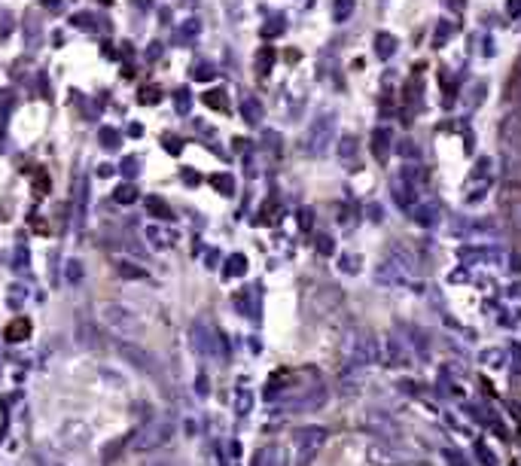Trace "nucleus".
I'll return each instance as SVG.
<instances>
[{"mask_svg":"<svg viewBox=\"0 0 521 466\" xmlns=\"http://www.w3.org/2000/svg\"><path fill=\"white\" fill-rule=\"evenodd\" d=\"M101 323H104L110 332H116L122 341L138 339L140 329H144L140 326V317L128 305H122V302H104V305H101Z\"/></svg>","mask_w":521,"mask_h":466,"instance_id":"obj_1","label":"nucleus"},{"mask_svg":"<svg viewBox=\"0 0 521 466\" xmlns=\"http://www.w3.org/2000/svg\"><path fill=\"white\" fill-rule=\"evenodd\" d=\"M326 445V430L320 427H308V430H299L296 433V466H308L318 451Z\"/></svg>","mask_w":521,"mask_h":466,"instance_id":"obj_2","label":"nucleus"},{"mask_svg":"<svg viewBox=\"0 0 521 466\" xmlns=\"http://www.w3.org/2000/svg\"><path fill=\"white\" fill-rule=\"evenodd\" d=\"M168 436H171V424L168 421H150V424H144V427L138 430V436H135V451H156V448H162V445L168 442Z\"/></svg>","mask_w":521,"mask_h":466,"instance_id":"obj_3","label":"nucleus"},{"mask_svg":"<svg viewBox=\"0 0 521 466\" xmlns=\"http://www.w3.org/2000/svg\"><path fill=\"white\" fill-rule=\"evenodd\" d=\"M330 137H332V119H330V116H320L318 123L311 125L305 147H308L311 156H323L326 149H330Z\"/></svg>","mask_w":521,"mask_h":466,"instance_id":"obj_4","label":"nucleus"},{"mask_svg":"<svg viewBox=\"0 0 521 466\" xmlns=\"http://www.w3.org/2000/svg\"><path fill=\"white\" fill-rule=\"evenodd\" d=\"M119 353H122V357H125V360H128L135 369H140V372H144V375H152V378H156V375H159V363L152 360V353H150V351L138 348V344L122 341V344H119Z\"/></svg>","mask_w":521,"mask_h":466,"instance_id":"obj_5","label":"nucleus"},{"mask_svg":"<svg viewBox=\"0 0 521 466\" xmlns=\"http://www.w3.org/2000/svg\"><path fill=\"white\" fill-rule=\"evenodd\" d=\"M58 439L65 442L67 448H79V445H86V439H89V427L83 421H67V424H61Z\"/></svg>","mask_w":521,"mask_h":466,"instance_id":"obj_6","label":"nucleus"},{"mask_svg":"<svg viewBox=\"0 0 521 466\" xmlns=\"http://www.w3.org/2000/svg\"><path fill=\"white\" fill-rule=\"evenodd\" d=\"M144 235H147V241L156 250H171L174 244H177V235H174L171 229H165V226H156V222H150V226L144 229Z\"/></svg>","mask_w":521,"mask_h":466,"instance_id":"obj_7","label":"nucleus"},{"mask_svg":"<svg viewBox=\"0 0 521 466\" xmlns=\"http://www.w3.org/2000/svg\"><path fill=\"white\" fill-rule=\"evenodd\" d=\"M375 351H378V348H375L372 339H360V344L354 348V360H357V363H372V360L378 357Z\"/></svg>","mask_w":521,"mask_h":466,"instance_id":"obj_8","label":"nucleus"},{"mask_svg":"<svg viewBox=\"0 0 521 466\" xmlns=\"http://www.w3.org/2000/svg\"><path fill=\"white\" fill-rule=\"evenodd\" d=\"M116 271H119V275H125V280H144V278H147L144 268H140V266H131V262H125V259L116 262Z\"/></svg>","mask_w":521,"mask_h":466,"instance_id":"obj_9","label":"nucleus"},{"mask_svg":"<svg viewBox=\"0 0 521 466\" xmlns=\"http://www.w3.org/2000/svg\"><path fill=\"white\" fill-rule=\"evenodd\" d=\"M28 320H16V323H9V329H6V339L9 341H22V339H28Z\"/></svg>","mask_w":521,"mask_h":466,"instance_id":"obj_10","label":"nucleus"},{"mask_svg":"<svg viewBox=\"0 0 521 466\" xmlns=\"http://www.w3.org/2000/svg\"><path fill=\"white\" fill-rule=\"evenodd\" d=\"M244 271H247V259L244 256H232L226 262V278H238V275H244Z\"/></svg>","mask_w":521,"mask_h":466,"instance_id":"obj_11","label":"nucleus"},{"mask_svg":"<svg viewBox=\"0 0 521 466\" xmlns=\"http://www.w3.org/2000/svg\"><path fill=\"white\" fill-rule=\"evenodd\" d=\"M135 198H138V189L131 186V183L116 189V201H119V205H135Z\"/></svg>","mask_w":521,"mask_h":466,"instance_id":"obj_12","label":"nucleus"},{"mask_svg":"<svg viewBox=\"0 0 521 466\" xmlns=\"http://www.w3.org/2000/svg\"><path fill=\"white\" fill-rule=\"evenodd\" d=\"M79 280H83V266H79V262L74 259V262L67 266V283H74V287H77Z\"/></svg>","mask_w":521,"mask_h":466,"instance_id":"obj_13","label":"nucleus"},{"mask_svg":"<svg viewBox=\"0 0 521 466\" xmlns=\"http://www.w3.org/2000/svg\"><path fill=\"white\" fill-rule=\"evenodd\" d=\"M351 153H357V140H354V137H344V140H342V159L351 161Z\"/></svg>","mask_w":521,"mask_h":466,"instance_id":"obj_14","label":"nucleus"},{"mask_svg":"<svg viewBox=\"0 0 521 466\" xmlns=\"http://www.w3.org/2000/svg\"><path fill=\"white\" fill-rule=\"evenodd\" d=\"M244 107H247V119H259V110H257L259 104H257V101H247Z\"/></svg>","mask_w":521,"mask_h":466,"instance_id":"obj_15","label":"nucleus"},{"mask_svg":"<svg viewBox=\"0 0 521 466\" xmlns=\"http://www.w3.org/2000/svg\"><path fill=\"white\" fill-rule=\"evenodd\" d=\"M512 222H515V229L521 232V201H518V205L512 208Z\"/></svg>","mask_w":521,"mask_h":466,"instance_id":"obj_16","label":"nucleus"},{"mask_svg":"<svg viewBox=\"0 0 521 466\" xmlns=\"http://www.w3.org/2000/svg\"><path fill=\"white\" fill-rule=\"evenodd\" d=\"M320 250L330 253V250H332V241H330V238H320Z\"/></svg>","mask_w":521,"mask_h":466,"instance_id":"obj_17","label":"nucleus"}]
</instances>
